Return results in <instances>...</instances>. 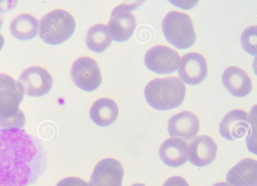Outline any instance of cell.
<instances>
[{
    "mask_svg": "<svg viewBox=\"0 0 257 186\" xmlns=\"http://www.w3.org/2000/svg\"><path fill=\"white\" fill-rule=\"evenodd\" d=\"M44 146L19 128H0V186H30L47 168Z\"/></svg>",
    "mask_w": 257,
    "mask_h": 186,
    "instance_id": "6da1fadb",
    "label": "cell"
},
{
    "mask_svg": "<svg viewBox=\"0 0 257 186\" xmlns=\"http://www.w3.org/2000/svg\"><path fill=\"white\" fill-rule=\"evenodd\" d=\"M185 94L184 82L175 76L155 78L147 84L144 90L148 104L159 110L178 107L183 102Z\"/></svg>",
    "mask_w": 257,
    "mask_h": 186,
    "instance_id": "7a4b0ae2",
    "label": "cell"
},
{
    "mask_svg": "<svg viewBox=\"0 0 257 186\" xmlns=\"http://www.w3.org/2000/svg\"><path fill=\"white\" fill-rule=\"evenodd\" d=\"M74 17L67 11L55 9L44 16L39 22V36L46 43L59 44L74 32Z\"/></svg>",
    "mask_w": 257,
    "mask_h": 186,
    "instance_id": "3957f363",
    "label": "cell"
},
{
    "mask_svg": "<svg viewBox=\"0 0 257 186\" xmlns=\"http://www.w3.org/2000/svg\"><path fill=\"white\" fill-rule=\"evenodd\" d=\"M162 28L166 40L178 49L192 46L196 40L191 18L186 13L172 10L164 18Z\"/></svg>",
    "mask_w": 257,
    "mask_h": 186,
    "instance_id": "277c9868",
    "label": "cell"
},
{
    "mask_svg": "<svg viewBox=\"0 0 257 186\" xmlns=\"http://www.w3.org/2000/svg\"><path fill=\"white\" fill-rule=\"evenodd\" d=\"M137 6L138 2L133 4L122 3L113 9L107 26L112 40L122 42L132 36L136 26V20L131 10Z\"/></svg>",
    "mask_w": 257,
    "mask_h": 186,
    "instance_id": "5b68a950",
    "label": "cell"
},
{
    "mask_svg": "<svg viewBox=\"0 0 257 186\" xmlns=\"http://www.w3.org/2000/svg\"><path fill=\"white\" fill-rule=\"evenodd\" d=\"M71 76L76 86L87 92L96 90L102 82L97 62L89 56L80 57L73 62L71 68Z\"/></svg>",
    "mask_w": 257,
    "mask_h": 186,
    "instance_id": "8992f818",
    "label": "cell"
},
{
    "mask_svg": "<svg viewBox=\"0 0 257 186\" xmlns=\"http://www.w3.org/2000/svg\"><path fill=\"white\" fill-rule=\"evenodd\" d=\"M180 56L178 52L164 45H157L146 53L144 62L150 70L161 74H171L178 68Z\"/></svg>",
    "mask_w": 257,
    "mask_h": 186,
    "instance_id": "52a82bcc",
    "label": "cell"
},
{
    "mask_svg": "<svg viewBox=\"0 0 257 186\" xmlns=\"http://www.w3.org/2000/svg\"><path fill=\"white\" fill-rule=\"evenodd\" d=\"M18 81L23 87L24 93L32 96H41L47 94L53 84L50 74L45 68L36 66L24 70Z\"/></svg>",
    "mask_w": 257,
    "mask_h": 186,
    "instance_id": "ba28073f",
    "label": "cell"
},
{
    "mask_svg": "<svg viewBox=\"0 0 257 186\" xmlns=\"http://www.w3.org/2000/svg\"><path fill=\"white\" fill-rule=\"evenodd\" d=\"M208 68L204 56L197 52H189L180 58L178 68L180 79L187 84L196 85L207 76Z\"/></svg>",
    "mask_w": 257,
    "mask_h": 186,
    "instance_id": "9c48e42d",
    "label": "cell"
},
{
    "mask_svg": "<svg viewBox=\"0 0 257 186\" xmlns=\"http://www.w3.org/2000/svg\"><path fill=\"white\" fill-rule=\"evenodd\" d=\"M123 175V168L118 160L103 158L95 165L88 186H121Z\"/></svg>",
    "mask_w": 257,
    "mask_h": 186,
    "instance_id": "30bf717a",
    "label": "cell"
},
{
    "mask_svg": "<svg viewBox=\"0 0 257 186\" xmlns=\"http://www.w3.org/2000/svg\"><path fill=\"white\" fill-rule=\"evenodd\" d=\"M247 113L235 109L226 114L219 124V132L229 140H240L247 137L250 127Z\"/></svg>",
    "mask_w": 257,
    "mask_h": 186,
    "instance_id": "8fae6325",
    "label": "cell"
},
{
    "mask_svg": "<svg viewBox=\"0 0 257 186\" xmlns=\"http://www.w3.org/2000/svg\"><path fill=\"white\" fill-rule=\"evenodd\" d=\"M217 152V146L214 140L208 136L201 135L191 142L188 160L195 166L204 167L214 160Z\"/></svg>",
    "mask_w": 257,
    "mask_h": 186,
    "instance_id": "7c38bea8",
    "label": "cell"
},
{
    "mask_svg": "<svg viewBox=\"0 0 257 186\" xmlns=\"http://www.w3.org/2000/svg\"><path fill=\"white\" fill-rule=\"evenodd\" d=\"M199 120L193 112L184 110L172 116L168 120V131L171 137L186 140L193 139L199 130Z\"/></svg>",
    "mask_w": 257,
    "mask_h": 186,
    "instance_id": "4fadbf2b",
    "label": "cell"
},
{
    "mask_svg": "<svg viewBox=\"0 0 257 186\" xmlns=\"http://www.w3.org/2000/svg\"><path fill=\"white\" fill-rule=\"evenodd\" d=\"M188 144L185 140L171 137L160 146L159 156L167 166L179 167L186 163L188 159Z\"/></svg>",
    "mask_w": 257,
    "mask_h": 186,
    "instance_id": "5bb4252c",
    "label": "cell"
},
{
    "mask_svg": "<svg viewBox=\"0 0 257 186\" xmlns=\"http://www.w3.org/2000/svg\"><path fill=\"white\" fill-rule=\"evenodd\" d=\"M222 82L225 88L233 96H245L252 88V82L247 73L236 66H230L225 69Z\"/></svg>",
    "mask_w": 257,
    "mask_h": 186,
    "instance_id": "9a60e30c",
    "label": "cell"
},
{
    "mask_svg": "<svg viewBox=\"0 0 257 186\" xmlns=\"http://www.w3.org/2000/svg\"><path fill=\"white\" fill-rule=\"evenodd\" d=\"M226 180L230 186H257V162L251 158L242 160L230 169Z\"/></svg>",
    "mask_w": 257,
    "mask_h": 186,
    "instance_id": "2e32d148",
    "label": "cell"
},
{
    "mask_svg": "<svg viewBox=\"0 0 257 186\" xmlns=\"http://www.w3.org/2000/svg\"><path fill=\"white\" fill-rule=\"evenodd\" d=\"M24 94L23 87L18 80L0 73V110L19 106Z\"/></svg>",
    "mask_w": 257,
    "mask_h": 186,
    "instance_id": "e0dca14e",
    "label": "cell"
},
{
    "mask_svg": "<svg viewBox=\"0 0 257 186\" xmlns=\"http://www.w3.org/2000/svg\"><path fill=\"white\" fill-rule=\"evenodd\" d=\"M118 112L117 105L113 100L103 98L93 103L90 110V117L96 125L105 127L116 120Z\"/></svg>",
    "mask_w": 257,
    "mask_h": 186,
    "instance_id": "ac0fdd59",
    "label": "cell"
},
{
    "mask_svg": "<svg viewBox=\"0 0 257 186\" xmlns=\"http://www.w3.org/2000/svg\"><path fill=\"white\" fill-rule=\"evenodd\" d=\"M39 26V22L34 16L22 14L12 20L10 28L12 35L17 39L27 40L37 35Z\"/></svg>",
    "mask_w": 257,
    "mask_h": 186,
    "instance_id": "d6986e66",
    "label": "cell"
},
{
    "mask_svg": "<svg viewBox=\"0 0 257 186\" xmlns=\"http://www.w3.org/2000/svg\"><path fill=\"white\" fill-rule=\"evenodd\" d=\"M112 38L107 26L103 24H97L87 30L85 42L88 48L96 53L104 51L110 44Z\"/></svg>",
    "mask_w": 257,
    "mask_h": 186,
    "instance_id": "ffe728a7",
    "label": "cell"
},
{
    "mask_svg": "<svg viewBox=\"0 0 257 186\" xmlns=\"http://www.w3.org/2000/svg\"><path fill=\"white\" fill-rule=\"evenodd\" d=\"M25 123V114L19 107L0 110V126L2 128H22Z\"/></svg>",
    "mask_w": 257,
    "mask_h": 186,
    "instance_id": "44dd1931",
    "label": "cell"
},
{
    "mask_svg": "<svg viewBox=\"0 0 257 186\" xmlns=\"http://www.w3.org/2000/svg\"><path fill=\"white\" fill-rule=\"evenodd\" d=\"M241 44L243 49L248 54H256L257 26H250L242 32L240 36Z\"/></svg>",
    "mask_w": 257,
    "mask_h": 186,
    "instance_id": "7402d4cb",
    "label": "cell"
},
{
    "mask_svg": "<svg viewBox=\"0 0 257 186\" xmlns=\"http://www.w3.org/2000/svg\"><path fill=\"white\" fill-rule=\"evenodd\" d=\"M56 186H88V184L78 177L69 176L60 180Z\"/></svg>",
    "mask_w": 257,
    "mask_h": 186,
    "instance_id": "603a6c76",
    "label": "cell"
},
{
    "mask_svg": "<svg viewBox=\"0 0 257 186\" xmlns=\"http://www.w3.org/2000/svg\"><path fill=\"white\" fill-rule=\"evenodd\" d=\"M162 186H189L187 182L180 176H174L167 179Z\"/></svg>",
    "mask_w": 257,
    "mask_h": 186,
    "instance_id": "cb8c5ba5",
    "label": "cell"
},
{
    "mask_svg": "<svg viewBox=\"0 0 257 186\" xmlns=\"http://www.w3.org/2000/svg\"><path fill=\"white\" fill-rule=\"evenodd\" d=\"M1 9V8H0ZM2 24V18L1 17H0V28H1ZM4 44V38L3 36L2 35V34L0 33V50L2 48L3 45Z\"/></svg>",
    "mask_w": 257,
    "mask_h": 186,
    "instance_id": "d4e9b609",
    "label": "cell"
},
{
    "mask_svg": "<svg viewBox=\"0 0 257 186\" xmlns=\"http://www.w3.org/2000/svg\"><path fill=\"white\" fill-rule=\"evenodd\" d=\"M212 186H230L226 182H219L213 184Z\"/></svg>",
    "mask_w": 257,
    "mask_h": 186,
    "instance_id": "484cf974",
    "label": "cell"
},
{
    "mask_svg": "<svg viewBox=\"0 0 257 186\" xmlns=\"http://www.w3.org/2000/svg\"><path fill=\"white\" fill-rule=\"evenodd\" d=\"M131 186H146L144 184L142 183H136L135 184H132Z\"/></svg>",
    "mask_w": 257,
    "mask_h": 186,
    "instance_id": "4316f807",
    "label": "cell"
}]
</instances>
